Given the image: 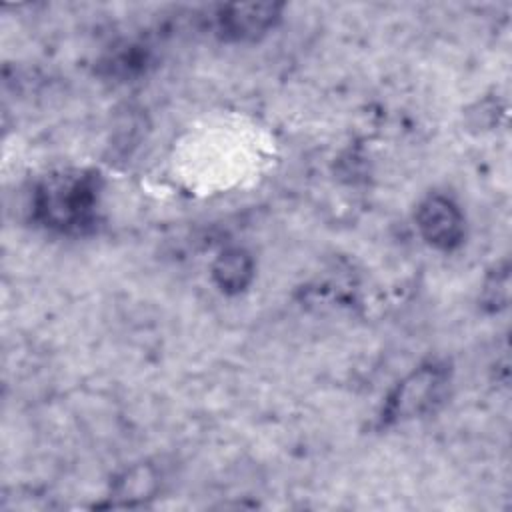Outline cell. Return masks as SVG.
<instances>
[{"mask_svg": "<svg viewBox=\"0 0 512 512\" xmlns=\"http://www.w3.org/2000/svg\"><path fill=\"white\" fill-rule=\"evenodd\" d=\"M100 180L88 170H64L42 178L32 192V218L58 234H86L98 218Z\"/></svg>", "mask_w": 512, "mask_h": 512, "instance_id": "cell-1", "label": "cell"}, {"mask_svg": "<svg viewBox=\"0 0 512 512\" xmlns=\"http://www.w3.org/2000/svg\"><path fill=\"white\" fill-rule=\"evenodd\" d=\"M452 368L446 360H426L412 368L384 398L378 412V426L390 428L434 414L448 396Z\"/></svg>", "mask_w": 512, "mask_h": 512, "instance_id": "cell-2", "label": "cell"}, {"mask_svg": "<svg viewBox=\"0 0 512 512\" xmlns=\"http://www.w3.org/2000/svg\"><path fill=\"white\" fill-rule=\"evenodd\" d=\"M416 228L422 240L442 252L456 250L466 236V220L460 206L446 194L432 192L416 208Z\"/></svg>", "mask_w": 512, "mask_h": 512, "instance_id": "cell-3", "label": "cell"}, {"mask_svg": "<svg viewBox=\"0 0 512 512\" xmlns=\"http://www.w3.org/2000/svg\"><path fill=\"white\" fill-rule=\"evenodd\" d=\"M284 4L252 2L218 6L212 18V30L226 42H252L268 34L282 18Z\"/></svg>", "mask_w": 512, "mask_h": 512, "instance_id": "cell-4", "label": "cell"}, {"mask_svg": "<svg viewBox=\"0 0 512 512\" xmlns=\"http://www.w3.org/2000/svg\"><path fill=\"white\" fill-rule=\"evenodd\" d=\"M212 278L222 292L240 294L254 278V260L244 248H226L212 264Z\"/></svg>", "mask_w": 512, "mask_h": 512, "instance_id": "cell-5", "label": "cell"}, {"mask_svg": "<svg viewBox=\"0 0 512 512\" xmlns=\"http://www.w3.org/2000/svg\"><path fill=\"white\" fill-rule=\"evenodd\" d=\"M158 488V474L148 464H136L128 468L112 486V498L128 506L136 500L150 498Z\"/></svg>", "mask_w": 512, "mask_h": 512, "instance_id": "cell-6", "label": "cell"}, {"mask_svg": "<svg viewBox=\"0 0 512 512\" xmlns=\"http://www.w3.org/2000/svg\"><path fill=\"white\" fill-rule=\"evenodd\" d=\"M510 276H508V266L506 262L496 266L494 272L488 274L484 286H482V306L484 308H490V312H498L500 308L506 306L508 302V282Z\"/></svg>", "mask_w": 512, "mask_h": 512, "instance_id": "cell-7", "label": "cell"}]
</instances>
